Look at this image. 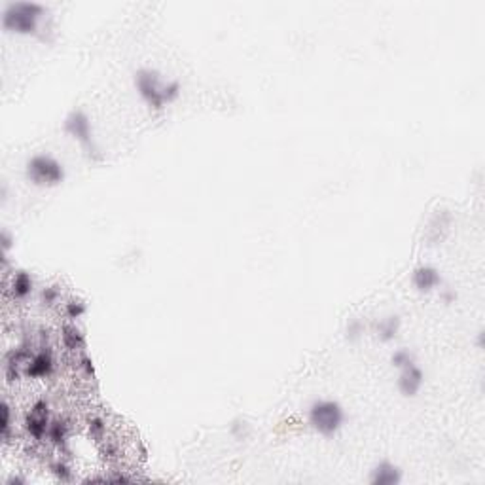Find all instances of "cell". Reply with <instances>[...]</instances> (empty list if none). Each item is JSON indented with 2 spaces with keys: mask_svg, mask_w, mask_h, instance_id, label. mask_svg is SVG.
Instances as JSON below:
<instances>
[{
  "mask_svg": "<svg viewBox=\"0 0 485 485\" xmlns=\"http://www.w3.org/2000/svg\"><path fill=\"white\" fill-rule=\"evenodd\" d=\"M52 425V412H50V402L46 398H38L35 404L30 406L29 412L23 417V428L29 434L32 440L42 441L48 436Z\"/></svg>",
  "mask_w": 485,
  "mask_h": 485,
  "instance_id": "5b68a950",
  "label": "cell"
},
{
  "mask_svg": "<svg viewBox=\"0 0 485 485\" xmlns=\"http://www.w3.org/2000/svg\"><path fill=\"white\" fill-rule=\"evenodd\" d=\"M86 311H88V307H86V303L82 302L80 298H76V300H68V302L65 303V316L68 318V321H76V318H80V316L86 315Z\"/></svg>",
  "mask_w": 485,
  "mask_h": 485,
  "instance_id": "ac0fdd59",
  "label": "cell"
},
{
  "mask_svg": "<svg viewBox=\"0 0 485 485\" xmlns=\"http://www.w3.org/2000/svg\"><path fill=\"white\" fill-rule=\"evenodd\" d=\"M57 370V361H55V353L48 343H40L37 351H32L29 356V361L25 364L23 375H27L30 379H48L52 377Z\"/></svg>",
  "mask_w": 485,
  "mask_h": 485,
  "instance_id": "8992f818",
  "label": "cell"
},
{
  "mask_svg": "<svg viewBox=\"0 0 485 485\" xmlns=\"http://www.w3.org/2000/svg\"><path fill=\"white\" fill-rule=\"evenodd\" d=\"M392 366L398 368V370H402V368H406L408 364H412V362H415V359H413V354L408 351V349H398L397 353L392 354Z\"/></svg>",
  "mask_w": 485,
  "mask_h": 485,
  "instance_id": "d6986e66",
  "label": "cell"
},
{
  "mask_svg": "<svg viewBox=\"0 0 485 485\" xmlns=\"http://www.w3.org/2000/svg\"><path fill=\"white\" fill-rule=\"evenodd\" d=\"M68 438H70V423L65 417L52 419V425H50L46 440L50 441L53 448H57L61 453L66 455L68 453Z\"/></svg>",
  "mask_w": 485,
  "mask_h": 485,
  "instance_id": "9c48e42d",
  "label": "cell"
},
{
  "mask_svg": "<svg viewBox=\"0 0 485 485\" xmlns=\"http://www.w3.org/2000/svg\"><path fill=\"white\" fill-rule=\"evenodd\" d=\"M345 412L336 400H315L309 408V425L323 436H334L341 430Z\"/></svg>",
  "mask_w": 485,
  "mask_h": 485,
  "instance_id": "7a4b0ae2",
  "label": "cell"
},
{
  "mask_svg": "<svg viewBox=\"0 0 485 485\" xmlns=\"http://www.w3.org/2000/svg\"><path fill=\"white\" fill-rule=\"evenodd\" d=\"M50 472H52L55 478L61 479V482H70L74 474L73 468H70V464L66 463V461H63V459H55V461H52V463H50Z\"/></svg>",
  "mask_w": 485,
  "mask_h": 485,
  "instance_id": "e0dca14e",
  "label": "cell"
},
{
  "mask_svg": "<svg viewBox=\"0 0 485 485\" xmlns=\"http://www.w3.org/2000/svg\"><path fill=\"white\" fill-rule=\"evenodd\" d=\"M61 341H63L65 349H68L70 353H84L86 351V336L73 323L63 324V328H61Z\"/></svg>",
  "mask_w": 485,
  "mask_h": 485,
  "instance_id": "4fadbf2b",
  "label": "cell"
},
{
  "mask_svg": "<svg viewBox=\"0 0 485 485\" xmlns=\"http://www.w3.org/2000/svg\"><path fill=\"white\" fill-rule=\"evenodd\" d=\"M46 8L38 2H10L2 15V25L10 32L37 35Z\"/></svg>",
  "mask_w": 485,
  "mask_h": 485,
  "instance_id": "6da1fadb",
  "label": "cell"
},
{
  "mask_svg": "<svg viewBox=\"0 0 485 485\" xmlns=\"http://www.w3.org/2000/svg\"><path fill=\"white\" fill-rule=\"evenodd\" d=\"M444 300H446V302H451V300H455V294H451V292H446V294H444Z\"/></svg>",
  "mask_w": 485,
  "mask_h": 485,
  "instance_id": "cb8c5ba5",
  "label": "cell"
},
{
  "mask_svg": "<svg viewBox=\"0 0 485 485\" xmlns=\"http://www.w3.org/2000/svg\"><path fill=\"white\" fill-rule=\"evenodd\" d=\"M400 482H402V470L389 461L375 464L374 470L370 474V484L372 485H397Z\"/></svg>",
  "mask_w": 485,
  "mask_h": 485,
  "instance_id": "30bf717a",
  "label": "cell"
},
{
  "mask_svg": "<svg viewBox=\"0 0 485 485\" xmlns=\"http://www.w3.org/2000/svg\"><path fill=\"white\" fill-rule=\"evenodd\" d=\"M398 330H400V318L397 315L387 316L383 318L381 323L377 324V336L381 341H390L397 338Z\"/></svg>",
  "mask_w": 485,
  "mask_h": 485,
  "instance_id": "5bb4252c",
  "label": "cell"
},
{
  "mask_svg": "<svg viewBox=\"0 0 485 485\" xmlns=\"http://www.w3.org/2000/svg\"><path fill=\"white\" fill-rule=\"evenodd\" d=\"M425 383V374L415 362L408 364L400 370V379H398V389L404 397H415Z\"/></svg>",
  "mask_w": 485,
  "mask_h": 485,
  "instance_id": "ba28073f",
  "label": "cell"
},
{
  "mask_svg": "<svg viewBox=\"0 0 485 485\" xmlns=\"http://www.w3.org/2000/svg\"><path fill=\"white\" fill-rule=\"evenodd\" d=\"M32 288H35V280L30 277V273H27L25 269H17L12 273L8 292L14 300H27L32 294Z\"/></svg>",
  "mask_w": 485,
  "mask_h": 485,
  "instance_id": "8fae6325",
  "label": "cell"
},
{
  "mask_svg": "<svg viewBox=\"0 0 485 485\" xmlns=\"http://www.w3.org/2000/svg\"><path fill=\"white\" fill-rule=\"evenodd\" d=\"M362 330H364V326H362L361 321H351L349 326H347V338L353 341V339H356L361 336Z\"/></svg>",
  "mask_w": 485,
  "mask_h": 485,
  "instance_id": "603a6c76",
  "label": "cell"
},
{
  "mask_svg": "<svg viewBox=\"0 0 485 485\" xmlns=\"http://www.w3.org/2000/svg\"><path fill=\"white\" fill-rule=\"evenodd\" d=\"M89 436L95 441H104V434H106V421L101 415H93L88 421Z\"/></svg>",
  "mask_w": 485,
  "mask_h": 485,
  "instance_id": "2e32d148",
  "label": "cell"
},
{
  "mask_svg": "<svg viewBox=\"0 0 485 485\" xmlns=\"http://www.w3.org/2000/svg\"><path fill=\"white\" fill-rule=\"evenodd\" d=\"M178 97H180V84L175 80L165 84V103H173V101H177Z\"/></svg>",
  "mask_w": 485,
  "mask_h": 485,
  "instance_id": "44dd1931",
  "label": "cell"
},
{
  "mask_svg": "<svg viewBox=\"0 0 485 485\" xmlns=\"http://www.w3.org/2000/svg\"><path fill=\"white\" fill-rule=\"evenodd\" d=\"M135 86L139 89L140 97L146 101L150 108L162 112L165 108V84L160 80V74L152 68H142L135 74Z\"/></svg>",
  "mask_w": 485,
  "mask_h": 485,
  "instance_id": "277c9868",
  "label": "cell"
},
{
  "mask_svg": "<svg viewBox=\"0 0 485 485\" xmlns=\"http://www.w3.org/2000/svg\"><path fill=\"white\" fill-rule=\"evenodd\" d=\"M27 178L37 186H59L65 180V169L52 155L37 154L27 162Z\"/></svg>",
  "mask_w": 485,
  "mask_h": 485,
  "instance_id": "3957f363",
  "label": "cell"
},
{
  "mask_svg": "<svg viewBox=\"0 0 485 485\" xmlns=\"http://www.w3.org/2000/svg\"><path fill=\"white\" fill-rule=\"evenodd\" d=\"M78 368H80L82 372L88 375V377H95V368H93V361H91V359H89V356L86 353L80 354V361H78Z\"/></svg>",
  "mask_w": 485,
  "mask_h": 485,
  "instance_id": "7402d4cb",
  "label": "cell"
},
{
  "mask_svg": "<svg viewBox=\"0 0 485 485\" xmlns=\"http://www.w3.org/2000/svg\"><path fill=\"white\" fill-rule=\"evenodd\" d=\"M65 131L70 133L74 139L80 142L84 150L88 152L89 158H95L97 146L93 142V135H91V124H89L88 114L84 111H73L65 120Z\"/></svg>",
  "mask_w": 485,
  "mask_h": 485,
  "instance_id": "52a82bcc",
  "label": "cell"
},
{
  "mask_svg": "<svg viewBox=\"0 0 485 485\" xmlns=\"http://www.w3.org/2000/svg\"><path fill=\"white\" fill-rule=\"evenodd\" d=\"M413 285L419 292H432L434 288L441 285V277L438 269H434L432 265H419L413 272Z\"/></svg>",
  "mask_w": 485,
  "mask_h": 485,
  "instance_id": "7c38bea8",
  "label": "cell"
},
{
  "mask_svg": "<svg viewBox=\"0 0 485 485\" xmlns=\"http://www.w3.org/2000/svg\"><path fill=\"white\" fill-rule=\"evenodd\" d=\"M14 434V423H12V408L10 402L4 400L2 402V440L4 444H10V438Z\"/></svg>",
  "mask_w": 485,
  "mask_h": 485,
  "instance_id": "9a60e30c",
  "label": "cell"
},
{
  "mask_svg": "<svg viewBox=\"0 0 485 485\" xmlns=\"http://www.w3.org/2000/svg\"><path fill=\"white\" fill-rule=\"evenodd\" d=\"M59 288L57 287H44L42 288V302L46 303V305H55L57 303V300H59Z\"/></svg>",
  "mask_w": 485,
  "mask_h": 485,
  "instance_id": "ffe728a7",
  "label": "cell"
}]
</instances>
